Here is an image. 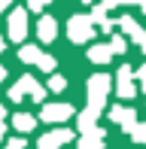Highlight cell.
Here are the masks:
<instances>
[{"mask_svg":"<svg viewBox=\"0 0 146 149\" xmlns=\"http://www.w3.org/2000/svg\"><path fill=\"white\" fill-rule=\"evenodd\" d=\"M40 33H43V37H55V22H52V18H46L43 28H40Z\"/></svg>","mask_w":146,"mask_h":149,"instance_id":"1","label":"cell"},{"mask_svg":"<svg viewBox=\"0 0 146 149\" xmlns=\"http://www.w3.org/2000/svg\"><path fill=\"white\" fill-rule=\"evenodd\" d=\"M15 125H18V128H24V131H31V128H34V119H31V116H18V119H15Z\"/></svg>","mask_w":146,"mask_h":149,"instance_id":"2","label":"cell"},{"mask_svg":"<svg viewBox=\"0 0 146 149\" xmlns=\"http://www.w3.org/2000/svg\"><path fill=\"white\" fill-rule=\"evenodd\" d=\"M46 3V0H31V6H43Z\"/></svg>","mask_w":146,"mask_h":149,"instance_id":"3","label":"cell"},{"mask_svg":"<svg viewBox=\"0 0 146 149\" xmlns=\"http://www.w3.org/2000/svg\"><path fill=\"white\" fill-rule=\"evenodd\" d=\"M6 3H9V0H0V9H3V6H6Z\"/></svg>","mask_w":146,"mask_h":149,"instance_id":"4","label":"cell"},{"mask_svg":"<svg viewBox=\"0 0 146 149\" xmlns=\"http://www.w3.org/2000/svg\"><path fill=\"white\" fill-rule=\"evenodd\" d=\"M0 79H3V67H0Z\"/></svg>","mask_w":146,"mask_h":149,"instance_id":"5","label":"cell"}]
</instances>
